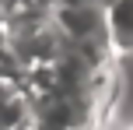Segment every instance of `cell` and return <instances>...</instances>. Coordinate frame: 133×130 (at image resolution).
<instances>
[{"mask_svg": "<svg viewBox=\"0 0 133 130\" xmlns=\"http://www.w3.org/2000/svg\"><path fill=\"white\" fill-rule=\"evenodd\" d=\"M63 42L81 46H105V4H81V7H56L53 14Z\"/></svg>", "mask_w": 133, "mask_h": 130, "instance_id": "obj_1", "label": "cell"}, {"mask_svg": "<svg viewBox=\"0 0 133 130\" xmlns=\"http://www.w3.org/2000/svg\"><path fill=\"white\" fill-rule=\"evenodd\" d=\"M105 46L112 60L133 56V0H105Z\"/></svg>", "mask_w": 133, "mask_h": 130, "instance_id": "obj_2", "label": "cell"}, {"mask_svg": "<svg viewBox=\"0 0 133 130\" xmlns=\"http://www.w3.org/2000/svg\"><path fill=\"white\" fill-rule=\"evenodd\" d=\"M0 130H35L32 98L21 77H0Z\"/></svg>", "mask_w": 133, "mask_h": 130, "instance_id": "obj_3", "label": "cell"}, {"mask_svg": "<svg viewBox=\"0 0 133 130\" xmlns=\"http://www.w3.org/2000/svg\"><path fill=\"white\" fill-rule=\"evenodd\" d=\"M81 4H105V0H56V7H81Z\"/></svg>", "mask_w": 133, "mask_h": 130, "instance_id": "obj_4", "label": "cell"}, {"mask_svg": "<svg viewBox=\"0 0 133 130\" xmlns=\"http://www.w3.org/2000/svg\"><path fill=\"white\" fill-rule=\"evenodd\" d=\"M130 130H133V113H130Z\"/></svg>", "mask_w": 133, "mask_h": 130, "instance_id": "obj_5", "label": "cell"}, {"mask_svg": "<svg viewBox=\"0 0 133 130\" xmlns=\"http://www.w3.org/2000/svg\"><path fill=\"white\" fill-rule=\"evenodd\" d=\"M0 28H4V18H0Z\"/></svg>", "mask_w": 133, "mask_h": 130, "instance_id": "obj_6", "label": "cell"}]
</instances>
